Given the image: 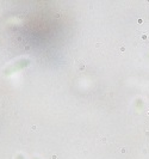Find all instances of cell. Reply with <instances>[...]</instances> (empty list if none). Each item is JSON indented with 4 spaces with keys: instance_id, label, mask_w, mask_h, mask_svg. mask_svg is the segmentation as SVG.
<instances>
[{
    "instance_id": "cell-1",
    "label": "cell",
    "mask_w": 149,
    "mask_h": 159,
    "mask_svg": "<svg viewBox=\"0 0 149 159\" xmlns=\"http://www.w3.org/2000/svg\"><path fill=\"white\" fill-rule=\"evenodd\" d=\"M18 159H23V158H22V156H19V157H18Z\"/></svg>"
},
{
    "instance_id": "cell-2",
    "label": "cell",
    "mask_w": 149,
    "mask_h": 159,
    "mask_svg": "<svg viewBox=\"0 0 149 159\" xmlns=\"http://www.w3.org/2000/svg\"><path fill=\"white\" fill-rule=\"evenodd\" d=\"M33 159H38V158H33Z\"/></svg>"
}]
</instances>
